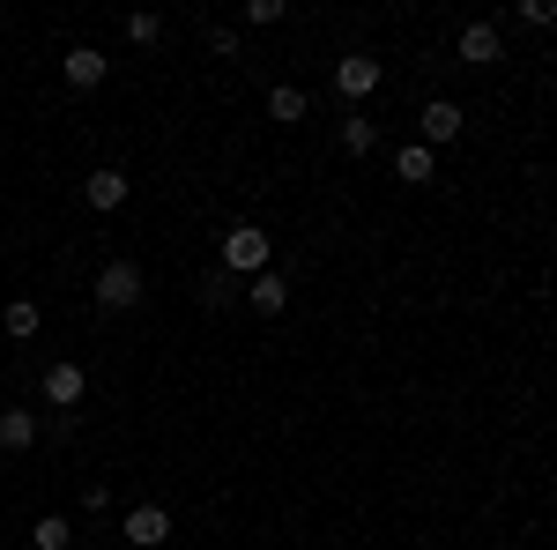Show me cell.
Returning <instances> with one entry per match:
<instances>
[{"instance_id":"1","label":"cell","mask_w":557,"mask_h":550,"mask_svg":"<svg viewBox=\"0 0 557 550\" xmlns=\"http://www.w3.org/2000/svg\"><path fill=\"white\" fill-rule=\"evenodd\" d=\"M215 268H223V276H238V283L268 276V268H275L268 231H260V223H231V231H223V254H215Z\"/></svg>"},{"instance_id":"2","label":"cell","mask_w":557,"mask_h":550,"mask_svg":"<svg viewBox=\"0 0 557 550\" xmlns=\"http://www.w3.org/2000/svg\"><path fill=\"white\" fill-rule=\"evenodd\" d=\"M89 297H97V313H134V305H141V268H134V260H104Z\"/></svg>"},{"instance_id":"3","label":"cell","mask_w":557,"mask_h":550,"mask_svg":"<svg viewBox=\"0 0 557 550\" xmlns=\"http://www.w3.org/2000/svg\"><path fill=\"white\" fill-rule=\"evenodd\" d=\"M38 387H45V402H52V417H75V402L89 394V372L60 357V365H45V380H38Z\"/></svg>"},{"instance_id":"4","label":"cell","mask_w":557,"mask_h":550,"mask_svg":"<svg viewBox=\"0 0 557 550\" xmlns=\"http://www.w3.org/2000/svg\"><path fill=\"white\" fill-rule=\"evenodd\" d=\"M461 127H469V112H461L454 97H431L424 112H417V142H424V149H438V142H461Z\"/></svg>"},{"instance_id":"5","label":"cell","mask_w":557,"mask_h":550,"mask_svg":"<svg viewBox=\"0 0 557 550\" xmlns=\"http://www.w3.org/2000/svg\"><path fill=\"white\" fill-rule=\"evenodd\" d=\"M127 194H134V179H127V171H120V164H97V171H89V179H83V201H89V209H97V216H112V209H120V201H127Z\"/></svg>"},{"instance_id":"6","label":"cell","mask_w":557,"mask_h":550,"mask_svg":"<svg viewBox=\"0 0 557 550\" xmlns=\"http://www.w3.org/2000/svg\"><path fill=\"white\" fill-rule=\"evenodd\" d=\"M120 536H127L134 550H164V543H172V513H164V506H134L127 521H120Z\"/></svg>"},{"instance_id":"7","label":"cell","mask_w":557,"mask_h":550,"mask_svg":"<svg viewBox=\"0 0 557 550\" xmlns=\"http://www.w3.org/2000/svg\"><path fill=\"white\" fill-rule=\"evenodd\" d=\"M380 60H372V52H349V60H335V89H343L349 105H357V97H372V89H380Z\"/></svg>"},{"instance_id":"8","label":"cell","mask_w":557,"mask_h":550,"mask_svg":"<svg viewBox=\"0 0 557 550\" xmlns=\"http://www.w3.org/2000/svg\"><path fill=\"white\" fill-rule=\"evenodd\" d=\"M60 75H67V89H97L104 75H112V60H104L97 45H67V60H60Z\"/></svg>"},{"instance_id":"9","label":"cell","mask_w":557,"mask_h":550,"mask_svg":"<svg viewBox=\"0 0 557 550\" xmlns=\"http://www.w3.org/2000/svg\"><path fill=\"white\" fill-rule=\"evenodd\" d=\"M246 305H253L260 320L290 313V276H283V268H268V276H253V283H246Z\"/></svg>"},{"instance_id":"10","label":"cell","mask_w":557,"mask_h":550,"mask_svg":"<svg viewBox=\"0 0 557 550\" xmlns=\"http://www.w3.org/2000/svg\"><path fill=\"white\" fill-rule=\"evenodd\" d=\"M454 52L469 60V68H498L506 52H498V23H469L461 38H454Z\"/></svg>"},{"instance_id":"11","label":"cell","mask_w":557,"mask_h":550,"mask_svg":"<svg viewBox=\"0 0 557 550\" xmlns=\"http://www.w3.org/2000/svg\"><path fill=\"white\" fill-rule=\"evenodd\" d=\"M38 431H45V424L30 417V410H0V454H30Z\"/></svg>"},{"instance_id":"12","label":"cell","mask_w":557,"mask_h":550,"mask_svg":"<svg viewBox=\"0 0 557 550\" xmlns=\"http://www.w3.org/2000/svg\"><path fill=\"white\" fill-rule=\"evenodd\" d=\"M431 171H438V157H431L424 142H401V149H394V179H409V186H431Z\"/></svg>"},{"instance_id":"13","label":"cell","mask_w":557,"mask_h":550,"mask_svg":"<svg viewBox=\"0 0 557 550\" xmlns=\"http://www.w3.org/2000/svg\"><path fill=\"white\" fill-rule=\"evenodd\" d=\"M194 297H201V305H209V313H231V305H238V276H223V268H209V276H201V283H194Z\"/></svg>"},{"instance_id":"14","label":"cell","mask_w":557,"mask_h":550,"mask_svg":"<svg viewBox=\"0 0 557 550\" xmlns=\"http://www.w3.org/2000/svg\"><path fill=\"white\" fill-rule=\"evenodd\" d=\"M305 112H312V97H305L298 83H275V89H268V120H290V127H298Z\"/></svg>"},{"instance_id":"15","label":"cell","mask_w":557,"mask_h":550,"mask_svg":"<svg viewBox=\"0 0 557 550\" xmlns=\"http://www.w3.org/2000/svg\"><path fill=\"white\" fill-rule=\"evenodd\" d=\"M0 320H8V335H15V342H30L45 328V313L30 305V297H8V313H0Z\"/></svg>"},{"instance_id":"16","label":"cell","mask_w":557,"mask_h":550,"mask_svg":"<svg viewBox=\"0 0 557 550\" xmlns=\"http://www.w3.org/2000/svg\"><path fill=\"white\" fill-rule=\"evenodd\" d=\"M343 149H349V157H372V149H380V127H372L364 112H349V120H343Z\"/></svg>"},{"instance_id":"17","label":"cell","mask_w":557,"mask_h":550,"mask_svg":"<svg viewBox=\"0 0 557 550\" xmlns=\"http://www.w3.org/2000/svg\"><path fill=\"white\" fill-rule=\"evenodd\" d=\"M75 543V528L60 521V513H45V521H30V550H67Z\"/></svg>"},{"instance_id":"18","label":"cell","mask_w":557,"mask_h":550,"mask_svg":"<svg viewBox=\"0 0 557 550\" xmlns=\"http://www.w3.org/2000/svg\"><path fill=\"white\" fill-rule=\"evenodd\" d=\"M513 23L543 30V23H557V0H513Z\"/></svg>"},{"instance_id":"19","label":"cell","mask_w":557,"mask_h":550,"mask_svg":"<svg viewBox=\"0 0 557 550\" xmlns=\"http://www.w3.org/2000/svg\"><path fill=\"white\" fill-rule=\"evenodd\" d=\"M127 38L134 45H157V38H164V15H149V8H141V15H127Z\"/></svg>"},{"instance_id":"20","label":"cell","mask_w":557,"mask_h":550,"mask_svg":"<svg viewBox=\"0 0 557 550\" xmlns=\"http://www.w3.org/2000/svg\"><path fill=\"white\" fill-rule=\"evenodd\" d=\"M209 52H223V60H231V52H238V30H231V23H215V30H209Z\"/></svg>"}]
</instances>
